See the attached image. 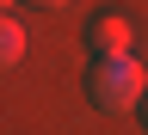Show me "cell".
<instances>
[{"label": "cell", "mask_w": 148, "mask_h": 135, "mask_svg": "<svg viewBox=\"0 0 148 135\" xmlns=\"http://www.w3.org/2000/svg\"><path fill=\"white\" fill-rule=\"evenodd\" d=\"M86 49H92V62H105V55H130L136 49V25H130L123 12H99L86 25Z\"/></svg>", "instance_id": "cell-2"}, {"label": "cell", "mask_w": 148, "mask_h": 135, "mask_svg": "<svg viewBox=\"0 0 148 135\" xmlns=\"http://www.w3.org/2000/svg\"><path fill=\"white\" fill-rule=\"evenodd\" d=\"M6 6H12V0H0V12H6Z\"/></svg>", "instance_id": "cell-6"}, {"label": "cell", "mask_w": 148, "mask_h": 135, "mask_svg": "<svg viewBox=\"0 0 148 135\" xmlns=\"http://www.w3.org/2000/svg\"><path fill=\"white\" fill-rule=\"evenodd\" d=\"M37 6H68V0H37Z\"/></svg>", "instance_id": "cell-4"}, {"label": "cell", "mask_w": 148, "mask_h": 135, "mask_svg": "<svg viewBox=\"0 0 148 135\" xmlns=\"http://www.w3.org/2000/svg\"><path fill=\"white\" fill-rule=\"evenodd\" d=\"M142 123H148V98H142Z\"/></svg>", "instance_id": "cell-5"}, {"label": "cell", "mask_w": 148, "mask_h": 135, "mask_svg": "<svg viewBox=\"0 0 148 135\" xmlns=\"http://www.w3.org/2000/svg\"><path fill=\"white\" fill-rule=\"evenodd\" d=\"M86 98H92V111H105V117H130V111H142V98H148L142 62H136V55H105V62H92Z\"/></svg>", "instance_id": "cell-1"}, {"label": "cell", "mask_w": 148, "mask_h": 135, "mask_svg": "<svg viewBox=\"0 0 148 135\" xmlns=\"http://www.w3.org/2000/svg\"><path fill=\"white\" fill-rule=\"evenodd\" d=\"M25 62V25H18L12 12H0V74Z\"/></svg>", "instance_id": "cell-3"}]
</instances>
